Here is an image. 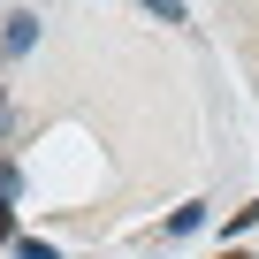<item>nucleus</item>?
Segmentation results:
<instances>
[{
	"instance_id": "f257e3e1",
	"label": "nucleus",
	"mask_w": 259,
	"mask_h": 259,
	"mask_svg": "<svg viewBox=\"0 0 259 259\" xmlns=\"http://www.w3.org/2000/svg\"><path fill=\"white\" fill-rule=\"evenodd\" d=\"M31 46H38V16H31V8H8V16H0V54L23 61Z\"/></svg>"
},
{
	"instance_id": "f03ea898",
	"label": "nucleus",
	"mask_w": 259,
	"mask_h": 259,
	"mask_svg": "<svg viewBox=\"0 0 259 259\" xmlns=\"http://www.w3.org/2000/svg\"><path fill=\"white\" fill-rule=\"evenodd\" d=\"M198 221H206V206H176V221H168V236H191Z\"/></svg>"
},
{
	"instance_id": "7ed1b4c3",
	"label": "nucleus",
	"mask_w": 259,
	"mask_h": 259,
	"mask_svg": "<svg viewBox=\"0 0 259 259\" xmlns=\"http://www.w3.org/2000/svg\"><path fill=\"white\" fill-rule=\"evenodd\" d=\"M16 259H61L54 244H38V236H16Z\"/></svg>"
},
{
	"instance_id": "20e7f679",
	"label": "nucleus",
	"mask_w": 259,
	"mask_h": 259,
	"mask_svg": "<svg viewBox=\"0 0 259 259\" xmlns=\"http://www.w3.org/2000/svg\"><path fill=\"white\" fill-rule=\"evenodd\" d=\"M145 16H160V23H183V0H145Z\"/></svg>"
},
{
	"instance_id": "39448f33",
	"label": "nucleus",
	"mask_w": 259,
	"mask_h": 259,
	"mask_svg": "<svg viewBox=\"0 0 259 259\" xmlns=\"http://www.w3.org/2000/svg\"><path fill=\"white\" fill-rule=\"evenodd\" d=\"M0 244H16V206L0 198Z\"/></svg>"
},
{
	"instance_id": "423d86ee",
	"label": "nucleus",
	"mask_w": 259,
	"mask_h": 259,
	"mask_svg": "<svg viewBox=\"0 0 259 259\" xmlns=\"http://www.w3.org/2000/svg\"><path fill=\"white\" fill-rule=\"evenodd\" d=\"M0 198H16V160H0Z\"/></svg>"
},
{
	"instance_id": "0eeeda50",
	"label": "nucleus",
	"mask_w": 259,
	"mask_h": 259,
	"mask_svg": "<svg viewBox=\"0 0 259 259\" xmlns=\"http://www.w3.org/2000/svg\"><path fill=\"white\" fill-rule=\"evenodd\" d=\"M221 259H251V251H221Z\"/></svg>"
},
{
	"instance_id": "6e6552de",
	"label": "nucleus",
	"mask_w": 259,
	"mask_h": 259,
	"mask_svg": "<svg viewBox=\"0 0 259 259\" xmlns=\"http://www.w3.org/2000/svg\"><path fill=\"white\" fill-rule=\"evenodd\" d=\"M0 107H8V92H0Z\"/></svg>"
}]
</instances>
